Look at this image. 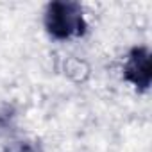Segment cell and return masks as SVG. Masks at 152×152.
Here are the masks:
<instances>
[{
    "instance_id": "7a4b0ae2",
    "label": "cell",
    "mask_w": 152,
    "mask_h": 152,
    "mask_svg": "<svg viewBox=\"0 0 152 152\" xmlns=\"http://www.w3.org/2000/svg\"><path fill=\"white\" fill-rule=\"evenodd\" d=\"M124 79L138 91H147L150 88V52L147 47L131 48L124 64Z\"/></svg>"
},
{
    "instance_id": "3957f363",
    "label": "cell",
    "mask_w": 152,
    "mask_h": 152,
    "mask_svg": "<svg viewBox=\"0 0 152 152\" xmlns=\"http://www.w3.org/2000/svg\"><path fill=\"white\" fill-rule=\"evenodd\" d=\"M4 152H43L38 141H13L9 143Z\"/></svg>"
},
{
    "instance_id": "6da1fadb",
    "label": "cell",
    "mask_w": 152,
    "mask_h": 152,
    "mask_svg": "<svg viewBox=\"0 0 152 152\" xmlns=\"http://www.w3.org/2000/svg\"><path fill=\"white\" fill-rule=\"evenodd\" d=\"M86 20L81 4L56 0L45 9V29L56 39L77 38L86 32Z\"/></svg>"
}]
</instances>
